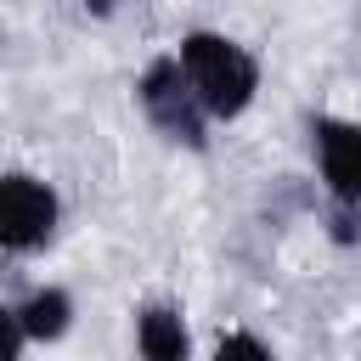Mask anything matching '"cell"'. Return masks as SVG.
Masks as SVG:
<instances>
[{
	"label": "cell",
	"instance_id": "cell-1",
	"mask_svg": "<svg viewBox=\"0 0 361 361\" xmlns=\"http://www.w3.org/2000/svg\"><path fill=\"white\" fill-rule=\"evenodd\" d=\"M175 56H180V68H186V79H192V90H197V102H203L209 118L231 124V118H243L254 107V96H259V62L231 34L192 28V34H180Z\"/></svg>",
	"mask_w": 361,
	"mask_h": 361
},
{
	"label": "cell",
	"instance_id": "cell-2",
	"mask_svg": "<svg viewBox=\"0 0 361 361\" xmlns=\"http://www.w3.org/2000/svg\"><path fill=\"white\" fill-rule=\"evenodd\" d=\"M135 102H141L147 124H152L164 141L192 147V152L209 147V113H203V102H197V90H192V79H186V68H180L175 51H164V56H152V62L141 68Z\"/></svg>",
	"mask_w": 361,
	"mask_h": 361
},
{
	"label": "cell",
	"instance_id": "cell-3",
	"mask_svg": "<svg viewBox=\"0 0 361 361\" xmlns=\"http://www.w3.org/2000/svg\"><path fill=\"white\" fill-rule=\"evenodd\" d=\"M56 231V192L39 175H0V248L6 254H34Z\"/></svg>",
	"mask_w": 361,
	"mask_h": 361
},
{
	"label": "cell",
	"instance_id": "cell-4",
	"mask_svg": "<svg viewBox=\"0 0 361 361\" xmlns=\"http://www.w3.org/2000/svg\"><path fill=\"white\" fill-rule=\"evenodd\" d=\"M316 175L327 197L361 203V124L355 118H316Z\"/></svg>",
	"mask_w": 361,
	"mask_h": 361
},
{
	"label": "cell",
	"instance_id": "cell-5",
	"mask_svg": "<svg viewBox=\"0 0 361 361\" xmlns=\"http://www.w3.org/2000/svg\"><path fill=\"white\" fill-rule=\"evenodd\" d=\"M135 350L147 361H180L192 350V333L175 305H141L135 310Z\"/></svg>",
	"mask_w": 361,
	"mask_h": 361
},
{
	"label": "cell",
	"instance_id": "cell-6",
	"mask_svg": "<svg viewBox=\"0 0 361 361\" xmlns=\"http://www.w3.org/2000/svg\"><path fill=\"white\" fill-rule=\"evenodd\" d=\"M17 316H23L28 344H56V338L73 327V293H68V288H34V293L17 305Z\"/></svg>",
	"mask_w": 361,
	"mask_h": 361
},
{
	"label": "cell",
	"instance_id": "cell-7",
	"mask_svg": "<svg viewBox=\"0 0 361 361\" xmlns=\"http://www.w3.org/2000/svg\"><path fill=\"white\" fill-rule=\"evenodd\" d=\"M327 237H333L338 248L361 243V203H344V197H333V203H327Z\"/></svg>",
	"mask_w": 361,
	"mask_h": 361
},
{
	"label": "cell",
	"instance_id": "cell-8",
	"mask_svg": "<svg viewBox=\"0 0 361 361\" xmlns=\"http://www.w3.org/2000/svg\"><path fill=\"white\" fill-rule=\"evenodd\" d=\"M23 344H28V333H23L17 305H0V361H17V355H23Z\"/></svg>",
	"mask_w": 361,
	"mask_h": 361
},
{
	"label": "cell",
	"instance_id": "cell-9",
	"mask_svg": "<svg viewBox=\"0 0 361 361\" xmlns=\"http://www.w3.org/2000/svg\"><path fill=\"white\" fill-rule=\"evenodd\" d=\"M214 355H220V361H231V355H248V361H271V344H259L254 333H226V338L214 344Z\"/></svg>",
	"mask_w": 361,
	"mask_h": 361
},
{
	"label": "cell",
	"instance_id": "cell-10",
	"mask_svg": "<svg viewBox=\"0 0 361 361\" xmlns=\"http://www.w3.org/2000/svg\"><path fill=\"white\" fill-rule=\"evenodd\" d=\"M90 6H113V0H90Z\"/></svg>",
	"mask_w": 361,
	"mask_h": 361
}]
</instances>
